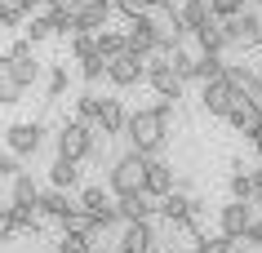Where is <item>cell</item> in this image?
<instances>
[{
    "label": "cell",
    "instance_id": "obj_1",
    "mask_svg": "<svg viewBox=\"0 0 262 253\" xmlns=\"http://www.w3.org/2000/svg\"><path fill=\"white\" fill-rule=\"evenodd\" d=\"M169 116H173V102L160 98L156 107H142V111H129L124 120V138L138 155H160L169 142Z\"/></svg>",
    "mask_w": 262,
    "mask_h": 253
},
{
    "label": "cell",
    "instance_id": "obj_2",
    "mask_svg": "<svg viewBox=\"0 0 262 253\" xmlns=\"http://www.w3.org/2000/svg\"><path fill=\"white\" fill-rule=\"evenodd\" d=\"M102 133H98L94 125H84V120H67V125L58 129V155H67V160H89V155L102 151Z\"/></svg>",
    "mask_w": 262,
    "mask_h": 253
},
{
    "label": "cell",
    "instance_id": "obj_3",
    "mask_svg": "<svg viewBox=\"0 0 262 253\" xmlns=\"http://www.w3.org/2000/svg\"><path fill=\"white\" fill-rule=\"evenodd\" d=\"M142 173H147V155H138L134 147L111 165V191L116 196H134V191H142Z\"/></svg>",
    "mask_w": 262,
    "mask_h": 253
},
{
    "label": "cell",
    "instance_id": "obj_4",
    "mask_svg": "<svg viewBox=\"0 0 262 253\" xmlns=\"http://www.w3.org/2000/svg\"><path fill=\"white\" fill-rule=\"evenodd\" d=\"M5 62H9V71H14V80L23 84V89H31V84L40 80V58H36V44H31L27 36L9 44V54H5Z\"/></svg>",
    "mask_w": 262,
    "mask_h": 253
},
{
    "label": "cell",
    "instance_id": "obj_5",
    "mask_svg": "<svg viewBox=\"0 0 262 253\" xmlns=\"http://www.w3.org/2000/svg\"><path fill=\"white\" fill-rule=\"evenodd\" d=\"M142 80L151 84L160 98H169V102H178V98H182V89H187V80H182L178 71L169 67V58H165V54H151V62H147V76H142Z\"/></svg>",
    "mask_w": 262,
    "mask_h": 253
},
{
    "label": "cell",
    "instance_id": "obj_6",
    "mask_svg": "<svg viewBox=\"0 0 262 253\" xmlns=\"http://www.w3.org/2000/svg\"><path fill=\"white\" fill-rule=\"evenodd\" d=\"M40 142H45L40 120H14V125L5 129V147L14 155H23V160H31V155L40 151Z\"/></svg>",
    "mask_w": 262,
    "mask_h": 253
},
{
    "label": "cell",
    "instance_id": "obj_7",
    "mask_svg": "<svg viewBox=\"0 0 262 253\" xmlns=\"http://www.w3.org/2000/svg\"><path fill=\"white\" fill-rule=\"evenodd\" d=\"M142 76H147V58H138V54H116V58H107V80L116 84V89H134V84H142Z\"/></svg>",
    "mask_w": 262,
    "mask_h": 253
},
{
    "label": "cell",
    "instance_id": "obj_8",
    "mask_svg": "<svg viewBox=\"0 0 262 253\" xmlns=\"http://www.w3.org/2000/svg\"><path fill=\"white\" fill-rule=\"evenodd\" d=\"M231 98H235V84L227 80V67H222L213 80H205V89H200V107H205L209 116H227Z\"/></svg>",
    "mask_w": 262,
    "mask_h": 253
},
{
    "label": "cell",
    "instance_id": "obj_9",
    "mask_svg": "<svg viewBox=\"0 0 262 253\" xmlns=\"http://www.w3.org/2000/svg\"><path fill=\"white\" fill-rule=\"evenodd\" d=\"M227 120H231V129L240 133V138H249V142L258 138V129H262V111L249 98H240V94H235L231 107H227Z\"/></svg>",
    "mask_w": 262,
    "mask_h": 253
},
{
    "label": "cell",
    "instance_id": "obj_10",
    "mask_svg": "<svg viewBox=\"0 0 262 253\" xmlns=\"http://www.w3.org/2000/svg\"><path fill=\"white\" fill-rule=\"evenodd\" d=\"M76 204H80L84 213H94L98 222H102V231H107V226H116V222H120V213H116V200H111L107 191H102V187H84V191H80V200H76Z\"/></svg>",
    "mask_w": 262,
    "mask_h": 253
},
{
    "label": "cell",
    "instance_id": "obj_11",
    "mask_svg": "<svg viewBox=\"0 0 262 253\" xmlns=\"http://www.w3.org/2000/svg\"><path fill=\"white\" fill-rule=\"evenodd\" d=\"M173 182H178V173H173V165L169 160H160V155H147V173H142V191H151L156 200L169 196L173 191Z\"/></svg>",
    "mask_w": 262,
    "mask_h": 253
},
{
    "label": "cell",
    "instance_id": "obj_12",
    "mask_svg": "<svg viewBox=\"0 0 262 253\" xmlns=\"http://www.w3.org/2000/svg\"><path fill=\"white\" fill-rule=\"evenodd\" d=\"M156 204H160V200H156L151 191H134V196L116 200V213H120V222H151Z\"/></svg>",
    "mask_w": 262,
    "mask_h": 253
},
{
    "label": "cell",
    "instance_id": "obj_13",
    "mask_svg": "<svg viewBox=\"0 0 262 253\" xmlns=\"http://www.w3.org/2000/svg\"><path fill=\"white\" fill-rule=\"evenodd\" d=\"M249 222H253V204H249V200H231V204H222V213H218V231H222L227 240H240Z\"/></svg>",
    "mask_w": 262,
    "mask_h": 253
},
{
    "label": "cell",
    "instance_id": "obj_14",
    "mask_svg": "<svg viewBox=\"0 0 262 253\" xmlns=\"http://www.w3.org/2000/svg\"><path fill=\"white\" fill-rule=\"evenodd\" d=\"M156 226L151 222H124V236H120V253H156Z\"/></svg>",
    "mask_w": 262,
    "mask_h": 253
},
{
    "label": "cell",
    "instance_id": "obj_15",
    "mask_svg": "<svg viewBox=\"0 0 262 253\" xmlns=\"http://www.w3.org/2000/svg\"><path fill=\"white\" fill-rule=\"evenodd\" d=\"M124 120H129V111L120 107V98H102V107H98V120H94V129L102 133V138H116V133H124Z\"/></svg>",
    "mask_w": 262,
    "mask_h": 253
},
{
    "label": "cell",
    "instance_id": "obj_16",
    "mask_svg": "<svg viewBox=\"0 0 262 253\" xmlns=\"http://www.w3.org/2000/svg\"><path fill=\"white\" fill-rule=\"evenodd\" d=\"M124 49L138 54V58H151L156 54V36H151V27H147V18H134V22H129V31H124Z\"/></svg>",
    "mask_w": 262,
    "mask_h": 253
},
{
    "label": "cell",
    "instance_id": "obj_17",
    "mask_svg": "<svg viewBox=\"0 0 262 253\" xmlns=\"http://www.w3.org/2000/svg\"><path fill=\"white\" fill-rule=\"evenodd\" d=\"M36 209L45 213V218H54V222H62L71 209H76V200L62 191V187H54V191H40V200H36Z\"/></svg>",
    "mask_w": 262,
    "mask_h": 253
},
{
    "label": "cell",
    "instance_id": "obj_18",
    "mask_svg": "<svg viewBox=\"0 0 262 253\" xmlns=\"http://www.w3.org/2000/svg\"><path fill=\"white\" fill-rule=\"evenodd\" d=\"M156 213H165L169 222H182V218H195V213H191V196H187V191H178V187H173L169 196H160Z\"/></svg>",
    "mask_w": 262,
    "mask_h": 253
},
{
    "label": "cell",
    "instance_id": "obj_19",
    "mask_svg": "<svg viewBox=\"0 0 262 253\" xmlns=\"http://www.w3.org/2000/svg\"><path fill=\"white\" fill-rule=\"evenodd\" d=\"M195 36H200V44H205L209 54H222V49H231V36H227V22H222V18H209V22L195 31Z\"/></svg>",
    "mask_w": 262,
    "mask_h": 253
},
{
    "label": "cell",
    "instance_id": "obj_20",
    "mask_svg": "<svg viewBox=\"0 0 262 253\" xmlns=\"http://www.w3.org/2000/svg\"><path fill=\"white\" fill-rule=\"evenodd\" d=\"M62 231H76V236H89V240H98V236H102V222H98L94 213H84L80 204H76V209H71L67 218H62Z\"/></svg>",
    "mask_w": 262,
    "mask_h": 253
},
{
    "label": "cell",
    "instance_id": "obj_21",
    "mask_svg": "<svg viewBox=\"0 0 262 253\" xmlns=\"http://www.w3.org/2000/svg\"><path fill=\"white\" fill-rule=\"evenodd\" d=\"M5 218H9L14 231H40V209H36V204H9Z\"/></svg>",
    "mask_w": 262,
    "mask_h": 253
},
{
    "label": "cell",
    "instance_id": "obj_22",
    "mask_svg": "<svg viewBox=\"0 0 262 253\" xmlns=\"http://www.w3.org/2000/svg\"><path fill=\"white\" fill-rule=\"evenodd\" d=\"M49 182H54V187H62V191H67V187H76V182H80V169H76V160L58 155L54 165H49Z\"/></svg>",
    "mask_w": 262,
    "mask_h": 253
},
{
    "label": "cell",
    "instance_id": "obj_23",
    "mask_svg": "<svg viewBox=\"0 0 262 253\" xmlns=\"http://www.w3.org/2000/svg\"><path fill=\"white\" fill-rule=\"evenodd\" d=\"M23 94H27V89H23V84L14 80L9 62L0 58V107H14V102H23Z\"/></svg>",
    "mask_w": 262,
    "mask_h": 253
},
{
    "label": "cell",
    "instance_id": "obj_24",
    "mask_svg": "<svg viewBox=\"0 0 262 253\" xmlns=\"http://www.w3.org/2000/svg\"><path fill=\"white\" fill-rule=\"evenodd\" d=\"M94 49H98L102 58L124 54V31H107V27H98V31H94Z\"/></svg>",
    "mask_w": 262,
    "mask_h": 253
},
{
    "label": "cell",
    "instance_id": "obj_25",
    "mask_svg": "<svg viewBox=\"0 0 262 253\" xmlns=\"http://www.w3.org/2000/svg\"><path fill=\"white\" fill-rule=\"evenodd\" d=\"M31 14L27 0H0V27H23Z\"/></svg>",
    "mask_w": 262,
    "mask_h": 253
},
{
    "label": "cell",
    "instance_id": "obj_26",
    "mask_svg": "<svg viewBox=\"0 0 262 253\" xmlns=\"http://www.w3.org/2000/svg\"><path fill=\"white\" fill-rule=\"evenodd\" d=\"M27 40L36 44V40H49V36H54V18H49V9H45V14H27Z\"/></svg>",
    "mask_w": 262,
    "mask_h": 253
},
{
    "label": "cell",
    "instance_id": "obj_27",
    "mask_svg": "<svg viewBox=\"0 0 262 253\" xmlns=\"http://www.w3.org/2000/svg\"><path fill=\"white\" fill-rule=\"evenodd\" d=\"M14 204H36V200H40V187H36V178H31V173H18L14 178Z\"/></svg>",
    "mask_w": 262,
    "mask_h": 253
},
{
    "label": "cell",
    "instance_id": "obj_28",
    "mask_svg": "<svg viewBox=\"0 0 262 253\" xmlns=\"http://www.w3.org/2000/svg\"><path fill=\"white\" fill-rule=\"evenodd\" d=\"M54 253H94V240H89V236H76V231H62Z\"/></svg>",
    "mask_w": 262,
    "mask_h": 253
},
{
    "label": "cell",
    "instance_id": "obj_29",
    "mask_svg": "<svg viewBox=\"0 0 262 253\" xmlns=\"http://www.w3.org/2000/svg\"><path fill=\"white\" fill-rule=\"evenodd\" d=\"M98 107H102V98L84 89L80 98H76V120H84V125H94V120H98Z\"/></svg>",
    "mask_w": 262,
    "mask_h": 253
},
{
    "label": "cell",
    "instance_id": "obj_30",
    "mask_svg": "<svg viewBox=\"0 0 262 253\" xmlns=\"http://www.w3.org/2000/svg\"><path fill=\"white\" fill-rule=\"evenodd\" d=\"M231 200H253V173H245V165L231 173Z\"/></svg>",
    "mask_w": 262,
    "mask_h": 253
},
{
    "label": "cell",
    "instance_id": "obj_31",
    "mask_svg": "<svg viewBox=\"0 0 262 253\" xmlns=\"http://www.w3.org/2000/svg\"><path fill=\"white\" fill-rule=\"evenodd\" d=\"M80 76H84L89 84H94V80H102V76H107V58H102V54H89V58H80Z\"/></svg>",
    "mask_w": 262,
    "mask_h": 253
},
{
    "label": "cell",
    "instance_id": "obj_32",
    "mask_svg": "<svg viewBox=\"0 0 262 253\" xmlns=\"http://www.w3.org/2000/svg\"><path fill=\"white\" fill-rule=\"evenodd\" d=\"M195 253H235V240H227V236H218V240H195Z\"/></svg>",
    "mask_w": 262,
    "mask_h": 253
},
{
    "label": "cell",
    "instance_id": "obj_33",
    "mask_svg": "<svg viewBox=\"0 0 262 253\" xmlns=\"http://www.w3.org/2000/svg\"><path fill=\"white\" fill-rule=\"evenodd\" d=\"M71 54H76V62L89 58V54H98L94 49V31H76V36H71Z\"/></svg>",
    "mask_w": 262,
    "mask_h": 253
},
{
    "label": "cell",
    "instance_id": "obj_34",
    "mask_svg": "<svg viewBox=\"0 0 262 253\" xmlns=\"http://www.w3.org/2000/svg\"><path fill=\"white\" fill-rule=\"evenodd\" d=\"M67 67H54V71H49V102H58V98H62V94H67Z\"/></svg>",
    "mask_w": 262,
    "mask_h": 253
},
{
    "label": "cell",
    "instance_id": "obj_35",
    "mask_svg": "<svg viewBox=\"0 0 262 253\" xmlns=\"http://www.w3.org/2000/svg\"><path fill=\"white\" fill-rule=\"evenodd\" d=\"M18 173H27V169H23V155L5 151V155H0V178H9V182H14Z\"/></svg>",
    "mask_w": 262,
    "mask_h": 253
},
{
    "label": "cell",
    "instance_id": "obj_36",
    "mask_svg": "<svg viewBox=\"0 0 262 253\" xmlns=\"http://www.w3.org/2000/svg\"><path fill=\"white\" fill-rule=\"evenodd\" d=\"M147 5H151V0H116L111 9H120V14L129 18V22H134V18H142V14H147Z\"/></svg>",
    "mask_w": 262,
    "mask_h": 253
},
{
    "label": "cell",
    "instance_id": "obj_37",
    "mask_svg": "<svg viewBox=\"0 0 262 253\" xmlns=\"http://www.w3.org/2000/svg\"><path fill=\"white\" fill-rule=\"evenodd\" d=\"M209 5H213V18H231V14H240L245 0H209Z\"/></svg>",
    "mask_w": 262,
    "mask_h": 253
},
{
    "label": "cell",
    "instance_id": "obj_38",
    "mask_svg": "<svg viewBox=\"0 0 262 253\" xmlns=\"http://www.w3.org/2000/svg\"><path fill=\"white\" fill-rule=\"evenodd\" d=\"M240 240H249L253 249H258V244H262V222H258V218H253V222L245 226V236H240Z\"/></svg>",
    "mask_w": 262,
    "mask_h": 253
},
{
    "label": "cell",
    "instance_id": "obj_39",
    "mask_svg": "<svg viewBox=\"0 0 262 253\" xmlns=\"http://www.w3.org/2000/svg\"><path fill=\"white\" fill-rule=\"evenodd\" d=\"M5 240H14V226H9V218L0 213V244H5Z\"/></svg>",
    "mask_w": 262,
    "mask_h": 253
},
{
    "label": "cell",
    "instance_id": "obj_40",
    "mask_svg": "<svg viewBox=\"0 0 262 253\" xmlns=\"http://www.w3.org/2000/svg\"><path fill=\"white\" fill-rule=\"evenodd\" d=\"M253 200H258V209H262V169L253 173Z\"/></svg>",
    "mask_w": 262,
    "mask_h": 253
},
{
    "label": "cell",
    "instance_id": "obj_41",
    "mask_svg": "<svg viewBox=\"0 0 262 253\" xmlns=\"http://www.w3.org/2000/svg\"><path fill=\"white\" fill-rule=\"evenodd\" d=\"M253 147H258V160H262V129H258V138H253Z\"/></svg>",
    "mask_w": 262,
    "mask_h": 253
},
{
    "label": "cell",
    "instance_id": "obj_42",
    "mask_svg": "<svg viewBox=\"0 0 262 253\" xmlns=\"http://www.w3.org/2000/svg\"><path fill=\"white\" fill-rule=\"evenodd\" d=\"M107 5H116V0H107Z\"/></svg>",
    "mask_w": 262,
    "mask_h": 253
},
{
    "label": "cell",
    "instance_id": "obj_43",
    "mask_svg": "<svg viewBox=\"0 0 262 253\" xmlns=\"http://www.w3.org/2000/svg\"><path fill=\"white\" fill-rule=\"evenodd\" d=\"M94 253H98V249H94Z\"/></svg>",
    "mask_w": 262,
    "mask_h": 253
}]
</instances>
